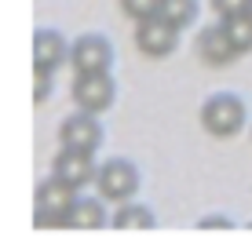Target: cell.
<instances>
[{
    "mask_svg": "<svg viewBox=\"0 0 252 237\" xmlns=\"http://www.w3.org/2000/svg\"><path fill=\"white\" fill-rule=\"evenodd\" d=\"M33 69H37V88H33V99L44 102L48 91H51V81H55V69H40V66H33Z\"/></svg>",
    "mask_w": 252,
    "mask_h": 237,
    "instance_id": "cell-16",
    "label": "cell"
},
{
    "mask_svg": "<svg viewBox=\"0 0 252 237\" xmlns=\"http://www.w3.org/2000/svg\"><path fill=\"white\" fill-rule=\"evenodd\" d=\"M201 128L216 139H230L245 128V102L238 95H212L201 106Z\"/></svg>",
    "mask_w": 252,
    "mask_h": 237,
    "instance_id": "cell-1",
    "label": "cell"
},
{
    "mask_svg": "<svg viewBox=\"0 0 252 237\" xmlns=\"http://www.w3.org/2000/svg\"><path fill=\"white\" fill-rule=\"evenodd\" d=\"M117 99V81L106 73H77L73 77V102L84 113H106Z\"/></svg>",
    "mask_w": 252,
    "mask_h": 237,
    "instance_id": "cell-4",
    "label": "cell"
},
{
    "mask_svg": "<svg viewBox=\"0 0 252 237\" xmlns=\"http://www.w3.org/2000/svg\"><path fill=\"white\" fill-rule=\"evenodd\" d=\"M194 51H197V59H201L205 66H230L234 59H238V48L230 44L223 22L220 26H205V30L197 33V40H194Z\"/></svg>",
    "mask_w": 252,
    "mask_h": 237,
    "instance_id": "cell-9",
    "label": "cell"
},
{
    "mask_svg": "<svg viewBox=\"0 0 252 237\" xmlns=\"http://www.w3.org/2000/svg\"><path fill=\"white\" fill-rule=\"evenodd\" d=\"M135 48L143 51L146 59H164L179 48V30L172 22H164L161 15L154 19H143L135 26Z\"/></svg>",
    "mask_w": 252,
    "mask_h": 237,
    "instance_id": "cell-6",
    "label": "cell"
},
{
    "mask_svg": "<svg viewBox=\"0 0 252 237\" xmlns=\"http://www.w3.org/2000/svg\"><path fill=\"white\" fill-rule=\"evenodd\" d=\"M69 62V44L59 30H37V37H33V66L40 69H55Z\"/></svg>",
    "mask_w": 252,
    "mask_h": 237,
    "instance_id": "cell-10",
    "label": "cell"
},
{
    "mask_svg": "<svg viewBox=\"0 0 252 237\" xmlns=\"http://www.w3.org/2000/svg\"><path fill=\"white\" fill-rule=\"evenodd\" d=\"M158 15L164 22H172L176 30H187V26L197 19V0H161Z\"/></svg>",
    "mask_w": 252,
    "mask_h": 237,
    "instance_id": "cell-14",
    "label": "cell"
},
{
    "mask_svg": "<svg viewBox=\"0 0 252 237\" xmlns=\"http://www.w3.org/2000/svg\"><path fill=\"white\" fill-rule=\"evenodd\" d=\"M95 172H99V164H95V153H88V150H66L63 146L55 153V161H51V175L73 190H84L95 179Z\"/></svg>",
    "mask_w": 252,
    "mask_h": 237,
    "instance_id": "cell-7",
    "label": "cell"
},
{
    "mask_svg": "<svg viewBox=\"0 0 252 237\" xmlns=\"http://www.w3.org/2000/svg\"><path fill=\"white\" fill-rule=\"evenodd\" d=\"M77 194H81V190L59 182L55 175L44 179L37 186V226H66V215H69V208H73Z\"/></svg>",
    "mask_w": 252,
    "mask_h": 237,
    "instance_id": "cell-3",
    "label": "cell"
},
{
    "mask_svg": "<svg viewBox=\"0 0 252 237\" xmlns=\"http://www.w3.org/2000/svg\"><path fill=\"white\" fill-rule=\"evenodd\" d=\"M59 143L66 146V150H88L95 153L102 146V124L95 113H69V117L59 124Z\"/></svg>",
    "mask_w": 252,
    "mask_h": 237,
    "instance_id": "cell-8",
    "label": "cell"
},
{
    "mask_svg": "<svg viewBox=\"0 0 252 237\" xmlns=\"http://www.w3.org/2000/svg\"><path fill=\"white\" fill-rule=\"evenodd\" d=\"M114 230L146 234V230H154V212L146 205H135V201H121V208L114 212Z\"/></svg>",
    "mask_w": 252,
    "mask_h": 237,
    "instance_id": "cell-12",
    "label": "cell"
},
{
    "mask_svg": "<svg viewBox=\"0 0 252 237\" xmlns=\"http://www.w3.org/2000/svg\"><path fill=\"white\" fill-rule=\"evenodd\" d=\"M95 182L102 201H132L139 194V168L125 157H110L106 164H99Z\"/></svg>",
    "mask_w": 252,
    "mask_h": 237,
    "instance_id": "cell-2",
    "label": "cell"
},
{
    "mask_svg": "<svg viewBox=\"0 0 252 237\" xmlns=\"http://www.w3.org/2000/svg\"><path fill=\"white\" fill-rule=\"evenodd\" d=\"M249 15H252V0H249Z\"/></svg>",
    "mask_w": 252,
    "mask_h": 237,
    "instance_id": "cell-19",
    "label": "cell"
},
{
    "mask_svg": "<svg viewBox=\"0 0 252 237\" xmlns=\"http://www.w3.org/2000/svg\"><path fill=\"white\" fill-rule=\"evenodd\" d=\"M197 230H205V234H223V230H234V223L227 215H205L201 223H197Z\"/></svg>",
    "mask_w": 252,
    "mask_h": 237,
    "instance_id": "cell-18",
    "label": "cell"
},
{
    "mask_svg": "<svg viewBox=\"0 0 252 237\" xmlns=\"http://www.w3.org/2000/svg\"><path fill=\"white\" fill-rule=\"evenodd\" d=\"M69 66L73 73H106L114 66V48L99 33H81L69 44Z\"/></svg>",
    "mask_w": 252,
    "mask_h": 237,
    "instance_id": "cell-5",
    "label": "cell"
},
{
    "mask_svg": "<svg viewBox=\"0 0 252 237\" xmlns=\"http://www.w3.org/2000/svg\"><path fill=\"white\" fill-rule=\"evenodd\" d=\"M121 11H125L128 19L143 22V19H154V15L161 11V0H121Z\"/></svg>",
    "mask_w": 252,
    "mask_h": 237,
    "instance_id": "cell-15",
    "label": "cell"
},
{
    "mask_svg": "<svg viewBox=\"0 0 252 237\" xmlns=\"http://www.w3.org/2000/svg\"><path fill=\"white\" fill-rule=\"evenodd\" d=\"M212 7H216V15H220V19H230V15L249 11V0H212Z\"/></svg>",
    "mask_w": 252,
    "mask_h": 237,
    "instance_id": "cell-17",
    "label": "cell"
},
{
    "mask_svg": "<svg viewBox=\"0 0 252 237\" xmlns=\"http://www.w3.org/2000/svg\"><path fill=\"white\" fill-rule=\"evenodd\" d=\"M66 226L69 230H99V226H106L102 197H81L77 194L73 208H69V215H66Z\"/></svg>",
    "mask_w": 252,
    "mask_h": 237,
    "instance_id": "cell-11",
    "label": "cell"
},
{
    "mask_svg": "<svg viewBox=\"0 0 252 237\" xmlns=\"http://www.w3.org/2000/svg\"><path fill=\"white\" fill-rule=\"evenodd\" d=\"M223 30H227L230 44L238 48V55L252 51V15H249V11H241V15H230V19H223Z\"/></svg>",
    "mask_w": 252,
    "mask_h": 237,
    "instance_id": "cell-13",
    "label": "cell"
}]
</instances>
